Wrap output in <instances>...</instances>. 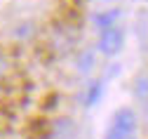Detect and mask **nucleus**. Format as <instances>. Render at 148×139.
<instances>
[{
  "label": "nucleus",
  "mask_w": 148,
  "mask_h": 139,
  "mask_svg": "<svg viewBox=\"0 0 148 139\" xmlns=\"http://www.w3.org/2000/svg\"><path fill=\"white\" fill-rule=\"evenodd\" d=\"M136 130V113L132 109H120L108 125L106 139H129Z\"/></svg>",
  "instance_id": "obj_1"
},
{
  "label": "nucleus",
  "mask_w": 148,
  "mask_h": 139,
  "mask_svg": "<svg viewBox=\"0 0 148 139\" xmlns=\"http://www.w3.org/2000/svg\"><path fill=\"white\" fill-rule=\"evenodd\" d=\"M122 43H125V33L113 26V28H103L99 33V52L106 54V57H113L122 50Z\"/></svg>",
  "instance_id": "obj_2"
},
{
  "label": "nucleus",
  "mask_w": 148,
  "mask_h": 139,
  "mask_svg": "<svg viewBox=\"0 0 148 139\" xmlns=\"http://www.w3.org/2000/svg\"><path fill=\"white\" fill-rule=\"evenodd\" d=\"M54 137L57 139H75V125H73L68 118L57 120V125H54Z\"/></svg>",
  "instance_id": "obj_3"
},
{
  "label": "nucleus",
  "mask_w": 148,
  "mask_h": 139,
  "mask_svg": "<svg viewBox=\"0 0 148 139\" xmlns=\"http://www.w3.org/2000/svg\"><path fill=\"white\" fill-rule=\"evenodd\" d=\"M118 19H120V10L101 12V14H97V26H99V31H103V28H113Z\"/></svg>",
  "instance_id": "obj_4"
},
{
  "label": "nucleus",
  "mask_w": 148,
  "mask_h": 139,
  "mask_svg": "<svg viewBox=\"0 0 148 139\" xmlns=\"http://www.w3.org/2000/svg\"><path fill=\"white\" fill-rule=\"evenodd\" d=\"M101 90H103L101 80H94V83L89 85V90H87V99H85V104H87V106H94V104L99 102V97H101Z\"/></svg>",
  "instance_id": "obj_5"
},
{
  "label": "nucleus",
  "mask_w": 148,
  "mask_h": 139,
  "mask_svg": "<svg viewBox=\"0 0 148 139\" xmlns=\"http://www.w3.org/2000/svg\"><path fill=\"white\" fill-rule=\"evenodd\" d=\"M134 92H136V97H141V99H146V97H148V75H141L139 80H136Z\"/></svg>",
  "instance_id": "obj_6"
},
{
  "label": "nucleus",
  "mask_w": 148,
  "mask_h": 139,
  "mask_svg": "<svg viewBox=\"0 0 148 139\" xmlns=\"http://www.w3.org/2000/svg\"><path fill=\"white\" fill-rule=\"evenodd\" d=\"M5 73H7V59H5L3 54H0V78H3Z\"/></svg>",
  "instance_id": "obj_7"
}]
</instances>
